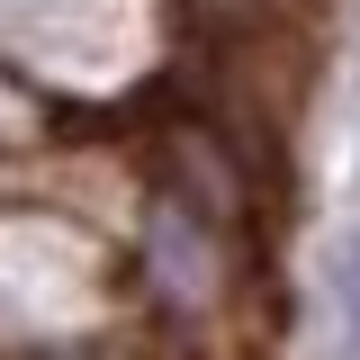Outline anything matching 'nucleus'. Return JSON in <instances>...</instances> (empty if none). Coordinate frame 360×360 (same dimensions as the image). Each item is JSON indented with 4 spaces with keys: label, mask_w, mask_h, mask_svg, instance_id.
I'll return each instance as SVG.
<instances>
[{
    "label": "nucleus",
    "mask_w": 360,
    "mask_h": 360,
    "mask_svg": "<svg viewBox=\"0 0 360 360\" xmlns=\"http://www.w3.org/2000/svg\"><path fill=\"white\" fill-rule=\"evenodd\" d=\"M153 279L172 307H207L225 279V252H217V225L198 217L189 198H162L153 207Z\"/></svg>",
    "instance_id": "1"
}]
</instances>
